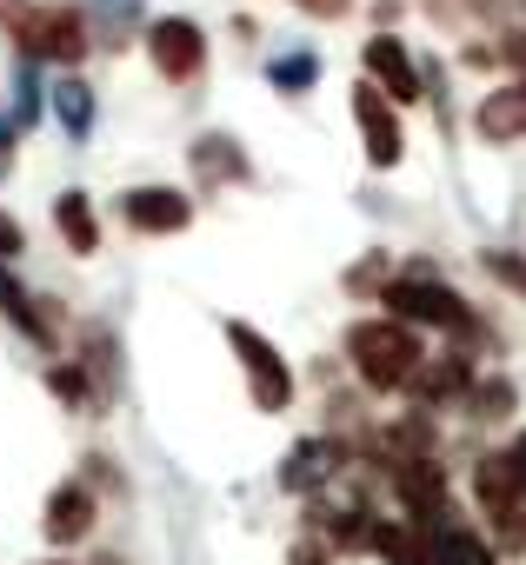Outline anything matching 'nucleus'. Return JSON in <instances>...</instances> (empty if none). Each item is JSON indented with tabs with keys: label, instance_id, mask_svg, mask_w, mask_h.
Returning a JSON list of instances; mask_svg holds the SVG:
<instances>
[{
	"label": "nucleus",
	"instance_id": "nucleus-1",
	"mask_svg": "<svg viewBox=\"0 0 526 565\" xmlns=\"http://www.w3.org/2000/svg\"><path fill=\"white\" fill-rule=\"evenodd\" d=\"M0 28L14 34L28 61H48V67H74L94 47L87 14L67 8V0H0Z\"/></svg>",
	"mask_w": 526,
	"mask_h": 565
},
{
	"label": "nucleus",
	"instance_id": "nucleus-2",
	"mask_svg": "<svg viewBox=\"0 0 526 565\" xmlns=\"http://www.w3.org/2000/svg\"><path fill=\"white\" fill-rule=\"evenodd\" d=\"M347 360H354V373H360L374 393H400V386L420 373L427 347H420V333H413L407 320L380 313V320H354V327H347Z\"/></svg>",
	"mask_w": 526,
	"mask_h": 565
},
{
	"label": "nucleus",
	"instance_id": "nucleus-3",
	"mask_svg": "<svg viewBox=\"0 0 526 565\" xmlns=\"http://www.w3.org/2000/svg\"><path fill=\"white\" fill-rule=\"evenodd\" d=\"M380 307H387L393 320H407V327L473 333V313H466V300L446 287V279H433V273H407V279H387V287H380Z\"/></svg>",
	"mask_w": 526,
	"mask_h": 565
},
{
	"label": "nucleus",
	"instance_id": "nucleus-4",
	"mask_svg": "<svg viewBox=\"0 0 526 565\" xmlns=\"http://www.w3.org/2000/svg\"><path fill=\"white\" fill-rule=\"evenodd\" d=\"M147 61H154L160 81H193V74L207 67V34H200V21H187V14L147 21Z\"/></svg>",
	"mask_w": 526,
	"mask_h": 565
},
{
	"label": "nucleus",
	"instance_id": "nucleus-5",
	"mask_svg": "<svg viewBox=\"0 0 526 565\" xmlns=\"http://www.w3.org/2000/svg\"><path fill=\"white\" fill-rule=\"evenodd\" d=\"M354 120H360V140H367V160H374V167H400V160H407V134H400V120H393V100H387L374 81L354 87Z\"/></svg>",
	"mask_w": 526,
	"mask_h": 565
},
{
	"label": "nucleus",
	"instance_id": "nucleus-6",
	"mask_svg": "<svg viewBox=\"0 0 526 565\" xmlns=\"http://www.w3.org/2000/svg\"><path fill=\"white\" fill-rule=\"evenodd\" d=\"M120 220L134 233H180L193 220V200L180 186H127L120 193Z\"/></svg>",
	"mask_w": 526,
	"mask_h": 565
},
{
	"label": "nucleus",
	"instance_id": "nucleus-7",
	"mask_svg": "<svg viewBox=\"0 0 526 565\" xmlns=\"http://www.w3.org/2000/svg\"><path fill=\"white\" fill-rule=\"evenodd\" d=\"M367 81L393 100V107H413L420 100V67H413V54H407V41H393V34H380V41H367Z\"/></svg>",
	"mask_w": 526,
	"mask_h": 565
},
{
	"label": "nucleus",
	"instance_id": "nucleus-8",
	"mask_svg": "<svg viewBox=\"0 0 526 565\" xmlns=\"http://www.w3.org/2000/svg\"><path fill=\"white\" fill-rule=\"evenodd\" d=\"M473 134H480L486 147H513V140H526V74L506 81V87H493V94L480 100Z\"/></svg>",
	"mask_w": 526,
	"mask_h": 565
},
{
	"label": "nucleus",
	"instance_id": "nucleus-9",
	"mask_svg": "<svg viewBox=\"0 0 526 565\" xmlns=\"http://www.w3.org/2000/svg\"><path fill=\"white\" fill-rule=\"evenodd\" d=\"M41 532H48L54 545L87 539V532H94V492H87V486H54V492H48V519H41Z\"/></svg>",
	"mask_w": 526,
	"mask_h": 565
},
{
	"label": "nucleus",
	"instance_id": "nucleus-10",
	"mask_svg": "<svg viewBox=\"0 0 526 565\" xmlns=\"http://www.w3.org/2000/svg\"><path fill=\"white\" fill-rule=\"evenodd\" d=\"M427 406H440V399H453V393H466L473 386V366L460 360V353H440V360H420V373L407 380Z\"/></svg>",
	"mask_w": 526,
	"mask_h": 565
},
{
	"label": "nucleus",
	"instance_id": "nucleus-11",
	"mask_svg": "<svg viewBox=\"0 0 526 565\" xmlns=\"http://www.w3.org/2000/svg\"><path fill=\"white\" fill-rule=\"evenodd\" d=\"M427 565H493V545L466 525H440L427 532Z\"/></svg>",
	"mask_w": 526,
	"mask_h": 565
},
{
	"label": "nucleus",
	"instance_id": "nucleus-12",
	"mask_svg": "<svg viewBox=\"0 0 526 565\" xmlns=\"http://www.w3.org/2000/svg\"><path fill=\"white\" fill-rule=\"evenodd\" d=\"M246 393H253V406H260V413H287V399H294V373H287V360L246 366Z\"/></svg>",
	"mask_w": 526,
	"mask_h": 565
},
{
	"label": "nucleus",
	"instance_id": "nucleus-13",
	"mask_svg": "<svg viewBox=\"0 0 526 565\" xmlns=\"http://www.w3.org/2000/svg\"><path fill=\"white\" fill-rule=\"evenodd\" d=\"M54 226L67 233V246H74V253H94V246H101V226H94L87 193H61V200H54Z\"/></svg>",
	"mask_w": 526,
	"mask_h": 565
},
{
	"label": "nucleus",
	"instance_id": "nucleus-14",
	"mask_svg": "<svg viewBox=\"0 0 526 565\" xmlns=\"http://www.w3.org/2000/svg\"><path fill=\"white\" fill-rule=\"evenodd\" d=\"M193 173L200 180H240L246 160H240V147L227 134H207V140H193Z\"/></svg>",
	"mask_w": 526,
	"mask_h": 565
},
{
	"label": "nucleus",
	"instance_id": "nucleus-15",
	"mask_svg": "<svg viewBox=\"0 0 526 565\" xmlns=\"http://www.w3.org/2000/svg\"><path fill=\"white\" fill-rule=\"evenodd\" d=\"M54 114H61L67 134H87V127H94V100H87V87H81V81H61V87H54Z\"/></svg>",
	"mask_w": 526,
	"mask_h": 565
},
{
	"label": "nucleus",
	"instance_id": "nucleus-16",
	"mask_svg": "<svg viewBox=\"0 0 526 565\" xmlns=\"http://www.w3.org/2000/svg\"><path fill=\"white\" fill-rule=\"evenodd\" d=\"M314 74H320V61H314V54H287V61H274V87H281V94H307V87H314Z\"/></svg>",
	"mask_w": 526,
	"mask_h": 565
},
{
	"label": "nucleus",
	"instance_id": "nucleus-17",
	"mask_svg": "<svg viewBox=\"0 0 526 565\" xmlns=\"http://www.w3.org/2000/svg\"><path fill=\"white\" fill-rule=\"evenodd\" d=\"M486 273L499 279V287H513V294H526V259H519V253H506V246H493V253H486Z\"/></svg>",
	"mask_w": 526,
	"mask_h": 565
},
{
	"label": "nucleus",
	"instance_id": "nucleus-18",
	"mask_svg": "<svg viewBox=\"0 0 526 565\" xmlns=\"http://www.w3.org/2000/svg\"><path fill=\"white\" fill-rule=\"evenodd\" d=\"M473 406H480V419H506L513 386H506V380H493V386H480V393H473Z\"/></svg>",
	"mask_w": 526,
	"mask_h": 565
},
{
	"label": "nucleus",
	"instance_id": "nucleus-19",
	"mask_svg": "<svg viewBox=\"0 0 526 565\" xmlns=\"http://www.w3.org/2000/svg\"><path fill=\"white\" fill-rule=\"evenodd\" d=\"M48 386H54L67 406H81V399H87V380H81V366H54V373H48Z\"/></svg>",
	"mask_w": 526,
	"mask_h": 565
},
{
	"label": "nucleus",
	"instance_id": "nucleus-20",
	"mask_svg": "<svg viewBox=\"0 0 526 565\" xmlns=\"http://www.w3.org/2000/svg\"><path fill=\"white\" fill-rule=\"evenodd\" d=\"M21 246H28V233H21V220H14V213H0V259H14Z\"/></svg>",
	"mask_w": 526,
	"mask_h": 565
},
{
	"label": "nucleus",
	"instance_id": "nucleus-21",
	"mask_svg": "<svg viewBox=\"0 0 526 565\" xmlns=\"http://www.w3.org/2000/svg\"><path fill=\"white\" fill-rule=\"evenodd\" d=\"M294 8H307L314 21H334V14H347V0H294Z\"/></svg>",
	"mask_w": 526,
	"mask_h": 565
},
{
	"label": "nucleus",
	"instance_id": "nucleus-22",
	"mask_svg": "<svg viewBox=\"0 0 526 565\" xmlns=\"http://www.w3.org/2000/svg\"><path fill=\"white\" fill-rule=\"evenodd\" d=\"M506 466H513V479H519V492H526V433L513 439V452H506Z\"/></svg>",
	"mask_w": 526,
	"mask_h": 565
},
{
	"label": "nucleus",
	"instance_id": "nucleus-23",
	"mask_svg": "<svg viewBox=\"0 0 526 565\" xmlns=\"http://www.w3.org/2000/svg\"><path fill=\"white\" fill-rule=\"evenodd\" d=\"M499 61H513V67H526V34H513V41L499 47Z\"/></svg>",
	"mask_w": 526,
	"mask_h": 565
},
{
	"label": "nucleus",
	"instance_id": "nucleus-24",
	"mask_svg": "<svg viewBox=\"0 0 526 565\" xmlns=\"http://www.w3.org/2000/svg\"><path fill=\"white\" fill-rule=\"evenodd\" d=\"M48 565H61V558H48Z\"/></svg>",
	"mask_w": 526,
	"mask_h": 565
}]
</instances>
